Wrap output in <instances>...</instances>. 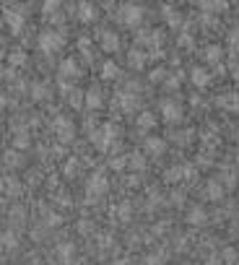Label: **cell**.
Listing matches in <instances>:
<instances>
[{
  "instance_id": "ac0fdd59",
  "label": "cell",
  "mask_w": 239,
  "mask_h": 265,
  "mask_svg": "<svg viewBox=\"0 0 239 265\" xmlns=\"http://www.w3.org/2000/svg\"><path fill=\"white\" fill-rule=\"evenodd\" d=\"M55 255H58V260H60L63 265H68V263L73 260V255H76V247L71 245V242H63V245L55 247Z\"/></svg>"
},
{
  "instance_id": "bcb514c9",
  "label": "cell",
  "mask_w": 239,
  "mask_h": 265,
  "mask_svg": "<svg viewBox=\"0 0 239 265\" xmlns=\"http://www.w3.org/2000/svg\"><path fill=\"white\" fill-rule=\"evenodd\" d=\"M232 78H234V84L239 86V65H237V68H234V71H232Z\"/></svg>"
},
{
  "instance_id": "484cf974",
  "label": "cell",
  "mask_w": 239,
  "mask_h": 265,
  "mask_svg": "<svg viewBox=\"0 0 239 265\" xmlns=\"http://www.w3.org/2000/svg\"><path fill=\"white\" fill-rule=\"evenodd\" d=\"M206 218H208V213L203 208H192L190 216H187V224L190 226H200V224H206Z\"/></svg>"
},
{
  "instance_id": "7402d4cb",
  "label": "cell",
  "mask_w": 239,
  "mask_h": 265,
  "mask_svg": "<svg viewBox=\"0 0 239 265\" xmlns=\"http://www.w3.org/2000/svg\"><path fill=\"white\" fill-rule=\"evenodd\" d=\"M135 125H138L141 130H154L156 128V114L154 112H141L138 120H135Z\"/></svg>"
},
{
  "instance_id": "7a4b0ae2",
  "label": "cell",
  "mask_w": 239,
  "mask_h": 265,
  "mask_svg": "<svg viewBox=\"0 0 239 265\" xmlns=\"http://www.w3.org/2000/svg\"><path fill=\"white\" fill-rule=\"evenodd\" d=\"M37 44H39V50L42 52H58V50H63L65 47V37L58 31V29H44L39 37H37Z\"/></svg>"
},
{
  "instance_id": "9c48e42d",
  "label": "cell",
  "mask_w": 239,
  "mask_h": 265,
  "mask_svg": "<svg viewBox=\"0 0 239 265\" xmlns=\"http://www.w3.org/2000/svg\"><path fill=\"white\" fill-rule=\"evenodd\" d=\"M99 44L104 52H117L120 50V34L115 31H99Z\"/></svg>"
},
{
  "instance_id": "cb8c5ba5",
  "label": "cell",
  "mask_w": 239,
  "mask_h": 265,
  "mask_svg": "<svg viewBox=\"0 0 239 265\" xmlns=\"http://www.w3.org/2000/svg\"><path fill=\"white\" fill-rule=\"evenodd\" d=\"M104 81H115L117 76H120V65L117 63H112V60H107L104 65H101V73H99Z\"/></svg>"
},
{
  "instance_id": "44dd1931",
  "label": "cell",
  "mask_w": 239,
  "mask_h": 265,
  "mask_svg": "<svg viewBox=\"0 0 239 265\" xmlns=\"http://www.w3.org/2000/svg\"><path fill=\"white\" fill-rule=\"evenodd\" d=\"M203 57H206V63L216 65L219 60H224V47H219V44H208L206 52H203Z\"/></svg>"
},
{
  "instance_id": "e575fe53",
  "label": "cell",
  "mask_w": 239,
  "mask_h": 265,
  "mask_svg": "<svg viewBox=\"0 0 239 265\" xmlns=\"http://www.w3.org/2000/svg\"><path fill=\"white\" fill-rule=\"evenodd\" d=\"M109 167L115 169V172H122L125 167H128V156H115V159L109 161Z\"/></svg>"
},
{
  "instance_id": "836d02e7",
  "label": "cell",
  "mask_w": 239,
  "mask_h": 265,
  "mask_svg": "<svg viewBox=\"0 0 239 265\" xmlns=\"http://www.w3.org/2000/svg\"><path fill=\"white\" fill-rule=\"evenodd\" d=\"M221 263H224V265H234V263H237V250H234V247H226V250L221 252Z\"/></svg>"
},
{
  "instance_id": "277c9868",
  "label": "cell",
  "mask_w": 239,
  "mask_h": 265,
  "mask_svg": "<svg viewBox=\"0 0 239 265\" xmlns=\"http://www.w3.org/2000/svg\"><path fill=\"white\" fill-rule=\"evenodd\" d=\"M107 190H109V182H107V177L101 175V172L91 175L88 185H86V195H88L91 200H96V198H101V195H107Z\"/></svg>"
},
{
  "instance_id": "603a6c76",
  "label": "cell",
  "mask_w": 239,
  "mask_h": 265,
  "mask_svg": "<svg viewBox=\"0 0 239 265\" xmlns=\"http://www.w3.org/2000/svg\"><path fill=\"white\" fill-rule=\"evenodd\" d=\"M0 190H3L5 195H16V192L21 190V185H18V179H16L13 175H8V177L0 179Z\"/></svg>"
},
{
  "instance_id": "52a82bcc",
  "label": "cell",
  "mask_w": 239,
  "mask_h": 265,
  "mask_svg": "<svg viewBox=\"0 0 239 265\" xmlns=\"http://www.w3.org/2000/svg\"><path fill=\"white\" fill-rule=\"evenodd\" d=\"M52 128H55V135H58V141H60V143H71V141H73V133H76L73 120L58 117V120L52 122Z\"/></svg>"
},
{
  "instance_id": "83f0119b",
  "label": "cell",
  "mask_w": 239,
  "mask_h": 265,
  "mask_svg": "<svg viewBox=\"0 0 239 265\" xmlns=\"http://www.w3.org/2000/svg\"><path fill=\"white\" fill-rule=\"evenodd\" d=\"M221 195H224V187H221L216 179H211L208 185H206V198H208V200H219Z\"/></svg>"
},
{
  "instance_id": "2e32d148",
  "label": "cell",
  "mask_w": 239,
  "mask_h": 265,
  "mask_svg": "<svg viewBox=\"0 0 239 265\" xmlns=\"http://www.w3.org/2000/svg\"><path fill=\"white\" fill-rule=\"evenodd\" d=\"M83 104H86V109H99L101 104H104V96H101V91H99L96 86L86 91V99H83Z\"/></svg>"
},
{
  "instance_id": "5b68a950",
  "label": "cell",
  "mask_w": 239,
  "mask_h": 265,
  "mask_svg": "<svg viewBox=\"0 0 239 265\" xmlns=\"http://www.w3.org/2000/svg\"><path fill=\"white\" fill-rule=\"evenodd\" d=\"M3 18H5L8 29L13 31V34L24 31V24H26V18H24V10H21V8H13V5L3 8Z\"/></svg>"
},
{
  "instance_id": "b9f144b4",
  "label": "cell",
  "mask_w": 239,
  "mask_h": 265,
  "mask_svg": "<svg viewBox=\"0 0 239 265\" xmlns=\"http://www.w3.org/2000/svg\"><path fill=\"white\" fill-rule=\"evenodd\" d=\"M71 104H73V107H81V104H83V96H81V94H71Z\"/></svg>"
},
{
  "instance_id": "3957f363",
  "label": "cell",
  "mask_w": 239,
  "mask_h": 265,
  "mask_svg": "<svg viewBox=\"0 0 239 265\" xmlns=\"http://www.w3.org/2000/svg\"><path fill=\"white\" fill-rule=\"evenodd\" d=\"M117 18L122 21L125 26H141V21H143V5H138V3H125V5H120Z\"/></svg>"
},
{
  "instance_id": "c3c4849f",
  "label": "cell",
  "mask_w": 239,
  "mask_h": 265,
  "mask_svg": "<svg viewBox=\"0 0 239 265\" xmlns=\"http://www.w3.org/2000/svg\"><path fill=\"white\" fill-rule=\"evenodd\" d=\"M237 229H239V224H237Z\"/></svg>"
},
{
  "instance_id": "d4e9b609",
  "label": "cell",
  "mask_w": 239,
  "mask_h": 265,
  "mask_svg": "<svg viewBox=\"0 0 239 265\" xmlns=\"http://www.w3.org/2000/svg\"><path fill=\"white\" fill-rule=\"evenodd\" d=\"M26 60H29V57H26V52H24V50H10V52H8V63L13 65V68L26 65Z\"/></svg>"
},
{
  "instance_id": "d6986e66",
  "label": "cell",
  "mask_w": 239,
  "mask_h": 265,
  "mask_svg": "<svg viewBox=\"0 0 239 265\" xmlns=\"http://www.w3.org/2000/svg\"><path fill=\"white\" fill-rule=\"evenodd\" d=\"M42 13L50 18V24H58V21L63 18L60 16V3H55V0H47V3L42 5Z\"/></svg>"
},
{
  "instance_id": "ba28073f",
  "label": "cell",
  "mask_w": 239,
  "mask_h": 265,
  "mask_svg": "<svg viewBox=\"0 0 239 265\" xmlns=\"http://www.w3.org/2000/svg\"><path fill=\"white\" fill-rule=\"evenodd\" d=\"M192 175H195V169L190 164H177L166 172V182H182V179H190Z\"/></svg>"
},
{
  "instance_id": "ab89813d",
  "label": "cell",
  "mask_w": 239,
  "mask_h": 265,
  "mask_svg": "<svg viewBox=\"0 0 239 265\" xmlns=\"http://www.w3.org/2000/svg\"><path fill=\"white\" fill-rule=\"evenodd\" d=\"M78 47H81V52H83L86 57H91V39L81 37V39H78Z\"/></svg>"
},
{
  "instance_id": "e0dca14e",
  "label": "cell",
  "mask_w": 239,
  "mask_h": 265,
  "mask_svg": "<svg viewBox=\"0 0 239 265\" xmlns=\"http://www.w3.org/2000/svg\"><path fill=\"white\" fill-rule=\"evenodd\" d=\"M76 16H78V21L88 24V21L96 18V8L91 5V3H78V5H76Z\"/></svg>"
},
{
  "instance_id": "7dc6e473",
  "label": "cell",
  "mask_w": 239,
  "mask_h": 265,
  "mask_svg": "<svg viewBox=\"0 0 239 265\" xmlns=\"http://www.w3.org/2000/svg\"><path fill=\"white\" fill-rule=\"evenodd\" d=\"M237 143H239V133H237Z\"/></svg>"
},
{
  "instance_id": "5bb4252c",
  "label": "cell",
  "mask_w": 239,
  "mask_h": 265,
  "mask_svg": "<svg viewBox=\"0 0 239 265\" xmlns=\"http://www.w3.org/2000/svg\"><path fill=\"white\" fill-rule=\"evenodd\" d=\"M146 63H149V55H146L143 50H130L128 52V65L133 68V71H143Z\"/></svg>"
},
{
  "instance_id": "f546056e",
  "label": "cell",
  "mask_w": 239,
  "mask_h": 265,
  "mask_svg": "<svg viewBox=\"0 0 239 265\" xmlns=\"http://www.w3.org/2000/svg\"><path fill=\"white\" fill-rule=\"evenodd\" d=\"M128 164H130L133 172H143L146 169V159H143V154H130L128 156Z\"/></svg>"
},
{
  "instance_id": "f35d334b",
  "label": "cell",
  "mask_w": 239,
  "mask_h": 265,
  "mask_svg": "<svg viewBox=\"0 0 239 265\" xmlns=\"http://www.w3.org/2000/svg\"><path fill=\"white\" fill-rule=\"evenodd\" d=\"M229 44H232V47L239 52V26H234V29L229 31Z\"/></svg>"
},
{
  "instance_id": "9a60e30c",
  "label": "cell",
  "mask_w": 239,
  "mask_h": 265,
  "mask_svg": "<svg viewBox=\"0 0 239 265\" xmlns=\"http://www.w3.org/2000/svg\"><path fill=\"white\" fill-rule=\"evenodd\" d=\"M190 78H192V84H195L198 88H206L208 84H211V71H206V68H192V73H190Z\"/></svg>"
},
{
  "instance_id": "ee69618b",
  "label": "cell",
  "mask_w": 239,
  "mask_h": 265,
  "mask_svg": "<svg viewBox=\"0 0 239 265\" xmlns=\"http://www.w3.org/2000/svg\"><path fill=\"white\" fill-rule=\"evenodd\" d=\"M78 232H81V234L91 232V224H88V221H81V224H78Z\"/></svg>"
},
{
  "instance_id": "30bf717a",
  "label": "cell",
  "mask_w": 239,
  "mask_h": 265,
  "mask_svg": "<svg viewBox=\"0 0 239 265\" xmlns=\"http://www.w3.org/2000/svg\"><path fill=\"white\" fill-rule=\"evenodd\" d=\"M216 104H219L224 112H239V94L237 91H226L216 99Z\"/></svg>"
},
{
  "instance_id": "f6af8a7d",
  "label": "cell",
  "mask_w": 239,
  "mask_h": 265,
  "mask_svg": "<svg viewBox=\"0 0 239 265\" xmlns=\"http://www.w3.org/2000/svg\"><path fill=\"white\" fill-rule=\"evenodd\" d=\"M159 78L164 81V71H161V68H156V71L151 73V81H159Z\"/></svg>"
},
{
  "instance_id": "7bdbcfd3",
  "label": "cell",
  "mask_w": 239,
  "mask_h": 265,
  "mask_svg": "<svg viewBox=\"0 0 239 265\" xmlns=\"http://www.w3.org/2000/svg\"><path fill=\"white\" fill-rule=\"evenodd\" d=\"M112 245V237L109 234H101V239H99V247H109Z\"/></svg>"
},
{
  "instance_id": "4fadbf2b",
  "label": "cell",
  "mask_w": 239,
  "mask_h": 265,
  "mask_svg": "<svg viewBox=\"0 0 239 265\" xmlns=\"http://www.w3.org/2000/svg\"><path fill=\"white\" fill-rule=\"evenodd\" d=\"M164 148H166V143L159 135H149V138H146V143H143V151L151 154V156H161Z\"/></svg>"
},
{
  "instance_id": "60d3db41",
  "label": "cell",
  "mask_w": 239,
  "mask_h": 265,
  "mask_svg": "<svg viewBox=\"0 0 239 265\" xmlns=\"http://www.w3.org/2000/svg\"><path fill=\"white\" fill-rule=\"evenodd\" d=\"M179 47H192V37H187V34H182V37H179Z\"/></svg>"
},
{
  "instance_id": "ffe728a7",
  "label": "cell",
  "mask_w": 239,
  "mask_h": 265,
  "mask_svg": "<svg viewBox=\"0 0 239 265\" xmlns=\"http://www.w3.org/2000/svg\"><path fill=\"white\" fill-rule=\"evenodd\" d=\"M161 13H164L166 24L172 26V29H179V26H182V13H179V10H174L172 5H161Z\"/></svg>"
},
{
  "instance_id": "4316f807",
  "label": "cell",
  "mask_w": 239,
  "mask_h": 265,
  "mask_svg": "<svg viewBox=\"0 0 239 265\" xmlns=\"http://www.w3.org/2000/svg\"><path fill=\"white\" fill-rule=\"evenodd\" d=\"M200 8H203V13H221V10H226L229 5L221 3V0H208V3H200Z\"/></svg>"
},
{
  "instance_id": "4dcf8cb0",
  "label": "cell",
  "mask_w": 239,
  "mask_h": 265,
  "mask_svg": "<svg viewBox=\"0 0 239 265\" xmlns=\"http://www.w3.org/2000/svg\"><path fill=\"white\" fill-rule=\"evenodd\" d=\"M31 96H34V101H42V99H47V96H50L47 84H34V86H31Z\"/></svg>"
},
{
  "instance_id": "8d00e7d4",
  "label": "cell",
  "mask_w": 239,
  "mask_h": 265,
  "mask_svg": "<svg viewBox=\"0 0 239 265\" xmlns=\"http://www.w3.org/2000/svg\"><path fill=\"white\" fill-rule=\"evenodd\" d=\"M13 143H16V148H26V146H29V135H26V130H18L16 138H13Z\"/></svg>"
},
{
  "instance_id": "74e56055",
  "label": "cell",
  "mask_w": 239,
  "mask_h": 265,
  "mask_svg": "<svg viewBox=\"0 0 239 265\" xmlns=\"http://www.w3.org/2000/svg\"><path fill=\"white\" fill-rule=\"evenodd\" d=\"M5 164H8V167H18V164H21V154H18V151H8V154H5Z\"/></svg>"
},
{
  "instance_id": "d6a6232c",
  "label": "cell",
  "mask_w": 239,
  "mask_h": 265,
  "mask_svg": "<svg viewBox=\"0 0 239 265\" xmlns=\"http://www.w3.org/2000/svg\"><path fill=\"white\" fill-rule=\"evenodd\" d=\"M0 245L8 247V250H13V247L18 245V239H16V234H13V232H3V234H0Z\"/></svg>"
},
{
  "instance_id": "f1b7e54d",
  "label": "cell",
  "mask_w": 239,
  "mask_h": 265,
  "mask_svg": "<svg viewBox=\"0 0 239 265\" xmlns=\"http://www.w3.org/2000/svg\"><path fill=\"white\" fill-rule=\"evenodd\" d=\"M115 218L120 224H125V221H130V203L128 200H122L117 208H115Z\"/></svg>"
},
{
  "instance_id": "8992f818",
  "label": "cell",
  "mask_w": 239,
  "mask_h": 265,
  "mask_svg": "<svg viewBox=\"0 0 239 265\" xmlns=\"http://www.w3.org/2000/svg\"><path fill=\"white\" fill-rule=\"evenodd\" d=\"M159 109H161V120L164 122H179L182 120V104L177 99H164Z\"/></svg>"
},
{
  "instance_id": "7c38bea8",
  "label": "cell",
  "mask_w": 239,
  "mask_h": 265,
  "mask_svg": "<svg viewBox=\"0 0 239 265\" xmlns=\"http://www.w3.org/2000/svg\"><path fill=\"white\" fill-rule=\"evenodd\" d=\"M81 65H78V60H73V57H65V60L60 63V78H81Z\"/></svg>"
},
{
  "instance_id": "1f68e13d",
  "label": "cell",
  "mask_w": 239,
  "mask_h": 265,
  "mask_svg": "<svg viewBox=\"0 0 239 265\" xmlns=\"http://www.w3.org/2000/svg\"><path fill=\"white\" fill-rule=\"evenodd\" d=\"M164 252H151V255H146L141 265H164Z\"/></svg>"
},
{
  "instance_id": "6da1fadb",
  "label": "cell",
  "mask_w": 239,
  "mask_h": 265,
  "mask_svg": "<svg viewBox=\"0 0 239 265\" xmlns=\"http://www.w3.org/2000/svg\"><path fill=\"white\" fill-rule=\"evenodd\" d=\"M115 141H117V128L112 122H104L101 128H96L91 133V143H94L99 151H109V148L115 146Z\"/></svg>"
},
{
  "instance_id": "8fae6325",
  "label": "cell",
  "mask_w": 239,
  "mask_h": 265,
  "mask_svg": "<svg viewBox=\"0 0 239 265\" xmlns=\"http://www.w3.org/2000/svg\"><path fill=\"white\" fill-rule=\"evenodd\" d=\"M115 104L122 112H135V109H138V99H135V94H130V91H117Z\"/></svg>"
},
{
  "instance_id": "d590c367",
  "label": "cell",
  "mask_w": 239,
  "mask_h": 265,
  "mask_svg": "<svg viewBox=\"0 0 239 265\" xmlns=\"http://www.w3.org/2000/svg\"><path fill=\"white\" fill-rule=\"evenodd\" d=\"M76 172H78V159H71V161L63 167V175H65V177H76Z\"/></svg>"
}]
</instances>
